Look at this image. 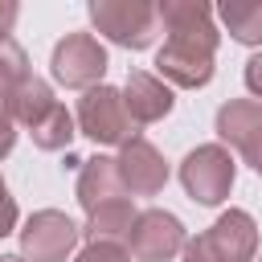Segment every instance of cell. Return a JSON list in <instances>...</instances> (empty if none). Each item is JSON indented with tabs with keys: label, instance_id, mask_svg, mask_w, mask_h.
<instances>
[{
	"label": "cell",
	"instance_id": "obj_24",
	"mask_svg": "<svg viewBox=\"0 0 262 262\" xmlns=\"http://www.w3.org/2000/svg\"><path fill=\"white\" fill-rule=\"evenodd\" d=\"M0 262H25L20 254H0Z\"/></svg>",
	"mask_w": 262,
	"mask_h": 262
},
{
	"label": "cell",
	"instance_id": "obj_8",
	"mask_svg": "<svg viewBox=\"0 0 262 262\" xmlns=\"http://www.w3.org/2000/svg\"><path fill=\"white\" fill-rule=\"evenodd\" d=\"M184 225L180 217L164 213V209H143L131 225V237H127V254L139 258V262H168L184 250Z\"/></svg>",
	"mask_w": 262,
	"mask_h": 262
},
{
	"label": "cell",
	"instance_id": "obj_10",
	"mask_svg": "<svg viewBox=\"0 0 262 262\" xmlns=\"http://www.w3.org/2000/svg\"><path fill=\"white\" fill-rule=\"evenodd\" d=\"M119 94H123V106H127L131 123H160L172 111V102H176L172 86L164 78L147 74V70H131L127 74V86Z\"/></svg>",
	"mask_w": 262,
	"mask_h": 262
},
{
	"label": "cell",
	"instance_id": "obj_13",
	"mask_svg": "<svg viewBox=\"0 0 262 262\" xmlns=\"http://www.w3.org/2000/svg\"><path fill=\"white\" fill-rule=\"evenodd\" d=\"M53 86L45 82V78H37V74H29L25 82H16L8 94H4V106H8V115H12V123H25V127H33L37 119H45L49 111H53Z\"/></svg>",
	"mask_w": 262,
	"mask_h": 262
},
{
	"label": "cell",
	"instance_id": "obj_1",
	"mask_svg": "<svg viewBox=\"0 0 262 262\" xmlns=\"http://www.w3.org/2000/svg\"><path fill=\"white\" fill-rule=\"evenodd\" d=\"M156 16L168 33L164 49L156 53V78L196 90L213 78V53H217V25H213V8L196 4V0H164L156 4Z\"/></svg>",
	"mask_w": 262,
	"mask_h": 262
},
{
	"label": "cell",
	"instance_id": "obj_17",
	"mask_svg": "<svg viewBox=\"0 0 262 262\" xmlns=\"http://www.w3.org/2000/svg\"><path fill=\"white\" fill-rule=\"evenodd\" d=\"M29 78V57H25V49L8 37V41H0V98L16 86V82H25Z\"/></svg>",
	"mask_w": 262,
	"mask_h": 262
},
{
	"label": "cell",
	"instance_id": "obj_23",
	"mask_svg": "<svg viewBox=\"0 0 262 262\" xmlns=\"http://www.w3.org/2000/svg\"><path fill=\"white\" fill-rule=\"evenodd\" d=\"M242 160H246V164H250V168H254V172L262 176V143H258V147H254L250 156H242Z\"/></svg>",
	"mask_w": 262,
	"mask_h": 262
},
{
	"label": "cell",
	"instance_id": "obj_6",
	"mask_svg": "<svg viewBox=\"0 0 262 262\" xmlns=\"http://www.w3.org/2000/svg\"><path fill=\"white\" fill-rule=\"evenodd\" d=\"M49 70H53V78H57L61 86H70V90L102 86V74H106V49H102L90 33H66V37L53 45Z\"/></svg>",
	"mask_w": 262,
	"mask_h": 262
},
{
	"label": "cell",
	"instance_id": "obj_12",
	"mask_svg": "<svg viewBox=\"0 0 262 262\" xmlns=\"http://www.w3.org/2000/svg\"><path fill=\"white\" fill-rule=\"evenodd\" d=\"M74 192H78V205H82L86 213H94V209L127 196V188H123L119 168H115L111 156H90V160L82 164V172H78V188H74Z\"/></svg>",
	"mask_w": 262,
	"mask_h": 262
},
{
	"label": "cell",
	"instance_id": "obj_15",
	"mask_svg": "<svg viewBox=\"0 0 262 262\" xmlns=\"http://www.w3.org/2000/svg\"><path fill=\"white\" fill-rule=\"evenodd\" d=\"M221 25L242 45H262V0H225L217 8Z\"/></svg>",
	"mask_w": 262,
	"mask_h": 262
},
{
	"label": "cell",
	"instance_id": "obj_20",
	"mask_svg": "<svg viewBox=\"0 0 262 262\" xmlns=\"http://www.w3.org/2000/svg\"><path fill=\"white\" fill-rule=\"evenodd\" d=\"M12 143H16V123H12V115H8V106L0 98V160L12 151Z\"/></svg>",
	"mask_w": 262,
	"mask_h": 262
},
{
	"label": "cell",
	"instance_id": "obj_16",
	"mask_svg": "<svg viewBox=\"0 0 262 262\" xmlns=\"http://www.w3.org/2000/svg\"><path fill=\"white\" fill-rule=\"evenodd\" d=\"M29 135H33V143H37L41 151H61V147H70V139H74V115H70L61 102H53V111H49L45 119H37V123L29 127Z\"/></svg>",
	"mask_w": 262,
	"mask_h": 262
},
{
	"label": "cell",
	"instance_id": "obj_2",
	"mask_svg": "<svg viewBox=\"0 0 262 262\" xmlns=\"http://www.w3.org/2000/svg\"><path fill=\"white\" fill-rule=\"evenodd\" d=\"M184 262H254L258 254V225L246 209L221 213L205 233L184 242Z\"/></svg>",
	"mask_w": 262,
	"mask_h": 262
},
{
	"label": "cell",
	"instance_id": "obj_11",
	"mask_svg": "<svg viewBox=\"0 0 262 262\" xmlns=\"http://www.w3.org/2000/svg\"><path fill=\"white\" fill-rule=\"evenodd\" d=\"M217 135H221V143H229L242 156H250L262 143V102H254V98H229L217 111Z\"/></svg>",
	"mask_w": 262,
	"mask_h": 262
},
{
	"label": "cell",
	"instance_id": "obj_5",
	"mask_svg": "<svg viewBox=\"0 0 262 262\" xmlns=\"http://www.w3.org/2000/svg\"><path fill=\"white\" fill-rule=\"evenodd\" d=\"M180 184L196 205H221L233 188V156L221 143H201L180 164Z\"/></svg>",
	"mask_w": 262,
	"mask_h": 262
},
{
	"label": "cell",
	"instance_id": "obj_18",
	"mask_svg": "<svg viewBox=\"0 0 262 262\" xmlns=\"http://www.w3.org/2000/svg\"><path fill=\"white\" fill-rule=\"evenodd\" d=\"M74 262H131L127 246H106V242H86V250Z\"/></svg>",
	"mask_w": 262,
	"mask_h": 262
},
{
	"label": "cell",
	"instance_id": "obj_9",
	"mask_svg": "<svg viewBox=\"0 0 262 262\" xmlns=\"http://www.w3.org/2000/svg\"><path fill=\"white\" fill-rule=\"evenodd\" d=\"M119 180L131 196H156L164 184H168V164L164 156L156 151V143H147L143 135H131L123 147H119Z\"/></svg>",
	"mask_w": 262,
	"mask_h": 262
},
{
	"label": "cell",
	"instance_id": "obj_3",
	"mask_svg": "<svg viewBox=\"0 0 262 262\" xmlns=\"http://www.w3.org/2000/svg\"><path fill=\"white\" fill-rule=\"evenodd\" d=\"M90 20L102 37L123 49H147L160 29L156 4L147 0H90Z\"/></svg>",
	"mask_w": 262,
	"mask_h": 262
},
{
	"label": "cell",
	"instance_id": "obj_19",
	"mask_svg": "<svg viewBox=\"0 0 262 262\" xmlns=\"http://www.w3.org/2000/svg\"><path fill=\"white\" fill-rule=\"evenodd\" d=\"M12 229H16V201L8 196V184H4V176H0V237L12 233Z\"/></svg>",
	"mask_w": 262,
	"mask_h": 262
},
{
	"label": "cell",
	"instance_id": "obj_7",
	"mask_svg": "<svg viewBox=\"0 0 262 262\" xmlns=\"http://www.w3.org/2000/svg\"><path fill=\"white\" fill-rule=\"evenodd\" d=\"M78 237H82V229H78L66 213L41 209V213H33V217L25 221V229H20V258H25V262H66V258L74 254Z\"/></svg>",
	"mask_w": 262,
	"mask_h": 262
},
{
	"label": "cell",
	"instance_id": "obj_22",
	"mask_svg": "<svg viewBox=\"0 0 262 262\" xmlns=\"http://www.w3.org/2000/svg\"><path fill=\"white\" fill-rule=\"evenodd\" d=\"M16 4L12 0H0V41H8V33H12V25H16Z\"/></svg>",
	"mask_w": 262,
	"mask_h": 262
},
{
	"label": "cell",
	"instance_id": "obj_14",
	"mask_svg": "<svg viewBox=\"0 0 262 262\" xmlns=\"http://www.w3.org/2000/svg\"><path fill=\"white\" fill-rule=\"evenodd\" d=\"M135 205L123 196V201H111L94 213H86V242H106V246H127L131 237V225H135Z\"/></svg>",
	"mask_w": 262,
	"mask_h": 262
},
{
	"label": "cell",
	"instance_id": "obj_4",
	"mask_svg": "<svg viewBox=\"0 0 262 262\" xmlns=\"http://www.w3.org/2000/svg\"><path fill=\"white\" fill-rule=\"evenodd\" d=\"M131 115L123 106V94L115 86H90L82 98H78V131L94 143H106V147H123L135 131H131Z\"/></svg>",
	"mask_w": 262,
	"mask_h": 262
},
{
	"label": "cell",
	"instance_id": "obj_21",
	"mask_svg": "<svg viewBox=\"0 0 262 262\" xmlns=\"http://www.w3.org/2000/svg\"><path fill=\"white\" fill-rule=\"evenodd\" d=\"M246 86H250L254 98H262V53H254V57L246 61Z\"/></svg>",
	"mask_w": 262,
	"mask_h": 262
}]
</instances>
